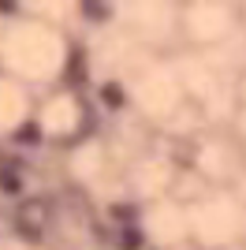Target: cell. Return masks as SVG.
Segmentation results:
<instances>
[{"mask_svg":"<svg viewBox=\"0 0 246 250\" xmlns=\"http://www.w3.org/2000/svg\"><path fill=\"white\" fill-rule=\"evenodd\" d=\"M0 187H8V190H15L19 183H15V176H0Z\"/></svg>","mask_w":246,"mask_h":250,"instance_id":"obj_1","label":"cell"}]
</instances>
